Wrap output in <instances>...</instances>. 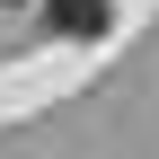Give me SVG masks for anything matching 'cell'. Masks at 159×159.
Wrapping results in <instances>:
<instances>
[{"label":"cell","mask_w":159,"mask_h":159,"mask_svg":"<svg viewBox=\"0 0 159 159\" xmlns=\"http://www.w3.org/2000/svg\"><path fill=\"white\" fill-rule=\"evenodd\" d=\"M53 35H106L115 27V0H44Z\"/></svg>","instance_id":"6da1fadb"}]
</instances>
